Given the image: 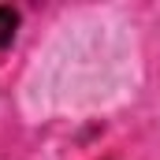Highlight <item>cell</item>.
<instances>
[{"label":"cell","instance_id":"cell-1","mask_svg":"<svg viewBox=\"0 0 160 160\" xmlns=\"http://www.w3.org/2000/svg\"><path fill=\"white\" fill-rule=\"evenodd\" d=\"M15 30H19V11L0 4V48H8L15 41Z\"/></svg>","mask_w":160,"mask_h":160}]
</instances>
